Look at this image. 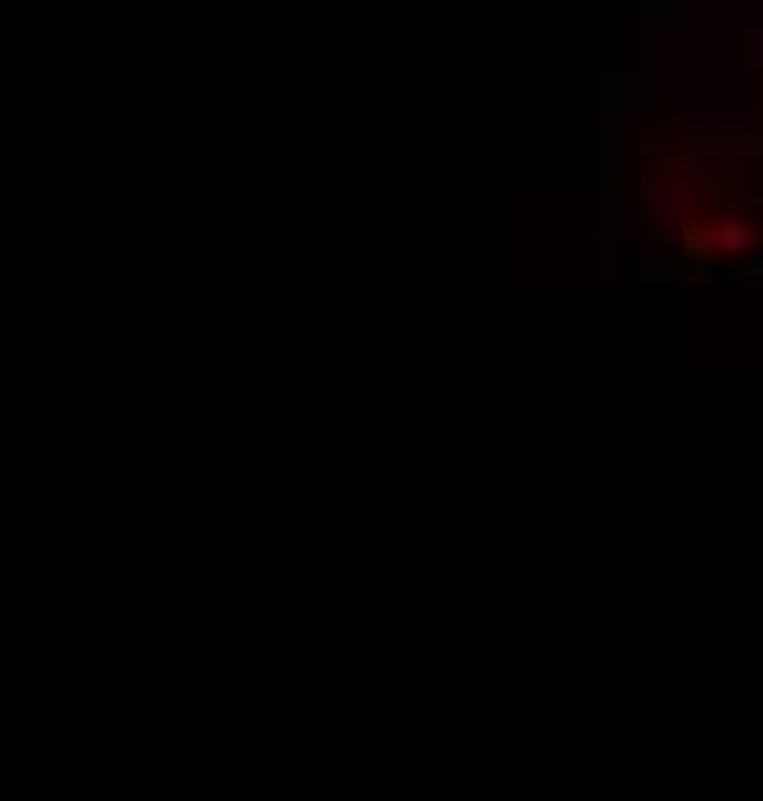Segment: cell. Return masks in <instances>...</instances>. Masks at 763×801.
I'll list each match as a JSON object with an SVG mask.
<instances>
[{
  "mask_svg": "<svg viewBox=\"0 0 763 801\" xmlns=\"http://www.w3.org/2000/svg\"><path fill=\"white\" fill-rule=\"evenodd\" d=\"M683 150L727 160V155H748L763 160V113L748 107H715V113H694L683 128Z\"/></svg>",
  "mask_w": 763,
  "mask_h": 801,
  "instance_id": "obj_1",
  "label": "cell"
},
{
  "mask_svg": "<svg viewBox=\"0 0 763 801\" xmlns=\"http://www.w3.org/2000/svg\"><path fill=\"white\" fill-rule=\"evenodd\" d=\"M641 198H646V209H651V219H657L662 236H678V230L689 225V204H694V198H683V193L668 183V166H646Z\"/></svg>",
  "mask_w": 763,
  "mask_h": 801,
  "instance_id": "obj_2",
  "label": "cell"
},
{
  "mask_svg": "<svg viewBox=\"0 0 763 801\" xmlns=\"http://www.w3.org/2000/svg\"><path fill=\"white\" fill-rule=\"evenodd\" d=\"M732 70L736 75H763V28H732Z\"/></svg>",
  "mask_w": 763,
  "mask_h": 801,
  "instance_id": "obj_3",
  "label": "cell"
},
{
  "mask_svg": "<svg viewBox=\"0 0 763 801\" xmlns=\"http://www.w3.org/2000/svg\"><path fill=\"white\" fill-rule=\"evenodd\" d=\"M736 283H763V262H753V268H742V273H736Z\"/></svg>",
  "mask_w": 763,
  "mask_h": 801,
  "instance_id": "obj_7",
  "label": "cell"
},
{
  "mask_svg": "<svg viewBox=\"0 0 763 801\" xmlns=\"http://www.w3.org/2000/svg\"><path fill=\"white\" fill-rule=\"evenodd\" d=\"M678 241H683V251H689L694 262H710V257H715V225H683Z\"/></svg>",
  "mask_w": 763,
  "mask_h": 801,
  "instance_id": "obj_6",
  "label": "cell"
},
{
  "mask_svg": "<svg viewBox=\"0 0 763 801\" xmlns=\"http://www.w3.org/2000/svg\"><path fill=\"white\" fill-rule=\"evenodd\" d=\"M710 225H715V251H721V257H736V251L759 247V230L742 215H721V219H710Z\"/></svg>",
  "mask_w": 763,
  "mask_h": 801,
  "instance_id": "obj_4",
  "label": "cell"
},
{
  "mask_svg": "<svg viewBox=\"0 0 763 801\" xmlns=\"http://www.w3.org/2000/svg\"><path fill=\"white\" fill-rule=\"evenodd\" d=\"M598 236H604L609 247L630 241V204H625V198H604V204H598Z\"/></svg>",
  "mask_w": 763,
  "mask_h": 801,
  "instance_id": "obj_5",
  "label": "cell"
}]
</instances>
